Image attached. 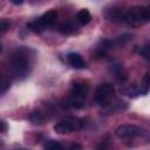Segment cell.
Masks as SVG:
<instances>
[{"label":"cell","instance_id":"cell-1","mask_svg":"<svg viewBox=\"0 0 150 150\" xmlns=\"http://www.w3.org/2000/svg\"><path fill=\"white\" fill-rule=\"evenodd\" d=\"M150 21V6H134L125 11L124 22L137 27Z\"/></svg>","mask_w":150,"mask_h":150},{"label":"cell","instance_id":"cell-2","mask_svg":"<svg viewBox=\"0 0 150 150\" xmlns=\"http://www.w3.org/2000/svg\"><path fill=\"white\" fill-rule=\"evenodd\" d=\"M9 67L16 77H25L29 73V60L22 52H15L9 59Z\"/></svg>","mask_w":150,"mask_h":150},{"label":"cell","instance_id":"cell-3","mask_svg":"<svg viewBox=\"0 0 150 150\" xmlns=\"http://www.w3.org/2000/svg\"><path fill=\"white\" fill-rule=\"evenodd\" d=\"M56 18H57V12L55 9H50V11L46 12L45 14H42L40 18H38L33 21H29L27 23V27L32 32L40 33L43 29H46L48 27H52L55 23Z\"/></svg>","mask_w":150,"mask_h":150},{"label":"cell","instance_id":"cell-4","mask_svg":"<svg viewBox=\"0 0 150 150\" xmlns=\"http://www.w3.org/2000/svg\"><path fill=\"white\" fill-rule=\"evenodd\" d=\"M88 95V84L83 81H76L69 94V104L75 108H81Z\"/></svg>","mask_w":150,"mask_h":150},{"label":"cell","instance_id":"cell-5","mask_svg":"<svg viewBox=\"0 0 150 150\" xmlns=\"http://www.w3.org/2000/svg\"><path fill=\"white\" fill-rule=\"evenodd\" d=\"M82 128H83V120L70 116L57 122L54 125V131L57 134H70V132L81 130Z\"/></svg>","mask_w":150,"mask_h":150},{"label":"cell","instance_id":"cell-6","mask_svg":"<svg viewBox=\"0 0 150 150\" xmlns=\"http://www.w3.org/2000/svg\"><path fill=\"white\" fill-rule=\"evenodd\" d=\"M115 94V89L114 86L111 83H101L100 86H97L95 94H94V98L96 101L97 104L100 105H108L111 101V98L114 97Z\"/></svg>","mask_w":150,"mask_h":150},{"label":"cell","instance_id":"cell-7","mask_svg":"<svg viewBox=\"0 0 150 150\" xmlns=\"http://www.w3.org/2000/svg\"><path fill=\"white\" fill-rule=\"evenodd\" d=\"M115 135L121 139H132L143 135V130L134 124H123L116 129Z\"/></svg>","mask_w":150,"mask_h":150},{"label":"cell","instance_id":"cell-8","mask_svg":"<svg viewBox=\"0 0 150 150\" xmlns=\"http://www.w3.org/2000/svg\"><path fill=\"white\" fill-rule=\"evenodd\" d=\"M125 11L121 7H111L109 9L105 11L104 15L109 21L112 22H124V15H125Z\"/></svg>","mask_w":150,"mask_h":150},{"label":"cell","instance_id":"cell-9","mask_svg":"<svg viewBox=\"0 0 150 150\" xmlns=\"http://www.w3.org/2000/svg\"><path fill=\"white\" fill-rule=\"evenodd\" d=\"M67 62L69 63L70 67H73L75 69H84L87 67L84 60L77 53H69L67 55Z\"/></svg>","mask_w":150,"mask_h":150},{"label":"cell","instance_id":"cell-10","mask_svg":"<svg viewBox=\"0 0 150 150\" xmlns=\"http://www.w3.org/2000/svg\"><path fill=\"white\" fill-rule=\"evenodd\" d=\"M90 20H91V15H90V13H89L88 9L83 8V9H81V11L77 12V14H76V21L80 25H82V26L83 25H87V23L90 22Z\"/></svg>","mask_w":150,"mask_h":150},{"label":"cell","instance_id":"cell-11","mask_svg":"<svg viewBox=\"0 0 150 150\" xmlns=\"http://www.w3.org/2000/svg\"><path fill=\"white\" fill-rule=\"evenodd\" d=\"M111 46V42L109 40H101V42L98 43L97 48H96V55L97 57H104L107 52L109 50Z\"/></svg>","mask_w":150,"mask_h":150},{"label":"cell","instance_id":"cell-12","mask_svg":"<svg viewBox=\"0 0 150 150\" xmlns=\"http://www.w3.org/2000/svg\"><path fill=\"white\" fill-rule=\"evenodd\" d=\"M43 148H45V149H47V150H62V149H63V145H62L61 143L56 142V141L49 139L48 142H46V143H45Z\"/></svg>","mask_w":150,"mask_h":150},{"label":"cell","instance_id":"cell-13","mask_svg":"<svg viewBox=\"0 0 150 150\" xmlns=\"http://www.w3.org/2000/svg\"><path fill=\"white\" fill-rule=\"evenodd\" d=\"M29 118H30V122H32L33 124H42L43 121H45V117H43L42 114L39 112V111L32 112L30 116H29Z\"/></svg>","mask_w":150,"mask_h":150},{"label":"cell","instance_id":"cell-14","mask_svg":"<svg viewBox=\"0 0 150 150\" xmlns=\"http://www.w3.org/2000/svg\"><path fill=\"white\" fill-rule=\"evenodd\" d=\"M9 86H11V82H9V80L7 79V77H2V80H1V94H5L6 91H7V89L9 88Z\"/></svg>","mask_w":150,"mask_h":150},{"label":"cell","instance_id":"cell-15","mask_svg":"<svg viewBox=\"0 0 150 150\" xmlns=\"http://www.w3.org/2000/svg\"><path fill=\"white\" fill-rule=\"evenodd\" d=\"M139 54L146 59H150V45H145L139 49Z\"/></svg>","mask_w":150,"mask_h":150},{"label":"cell","instance_id":"cell-16","mask_svg":"<svg viewBox=\"0 0 150 150\" xmlns=\"http://www.w3.org/2000/svg\"><path fill=\"white\" fill-rule=\"evenodd\" d=\"M8 28H9V22L6 19H2L1 22H0V32H1V34H4Z\"/></svg>","mask_w":150,"mask_h":150},{"label":"cell","instance_id":"cell-17","mask_svg":"<svg viewBox=\"0 0 150 150\" xmlns=\"http://www.w3.org/2000/svg\"><path fill=\"white\" fill-rule=\"evenodd\" d=\"M143 84L149 88V86H150V73H146L145 76L143 77Z\"/></svg>","mask_w":150,"mask_h":150},{"label":"cell","instance_id":"cell-18","mask_svg":"<svg viewBox=\"0 0 150 150\" xmlns=\"http://www.w3.org/2000/svg\"><path fill=\"white\" fill-rule=\"evenodd\" d=\"M1 125H2V128H1V131H2V132H5V131L7 130V123H6L5 121H1Z\"/></svg>","mask_w":150,"mask_h":150},{"label":"cell","instance_id":"cell-19","mask_svg":"<svg viewBox=\"0 0 150 150\" xmlns=\"http://www.w3.org/2000/svg\"><path fill=\"white\" fill-rule=\"evenodd\" d=\"M69 149H82V146L80 144H71L69 146Z\"/></svg>","mask_w":150,"mask_h":150},{"label":"cell","instance_id":"cell-20","mask_svg":"<svg viewBox=\"0 0 150 150\" xmlns=\"http://www.w3.org/2000/svg\"><path fill=\"white\" fill-rule=\"evenodd\" d=\"M12 4H14V5H21L22 2H23V0H9Z\"/></svg>","mask_w":150,"mask_h":150}]
</instances>
